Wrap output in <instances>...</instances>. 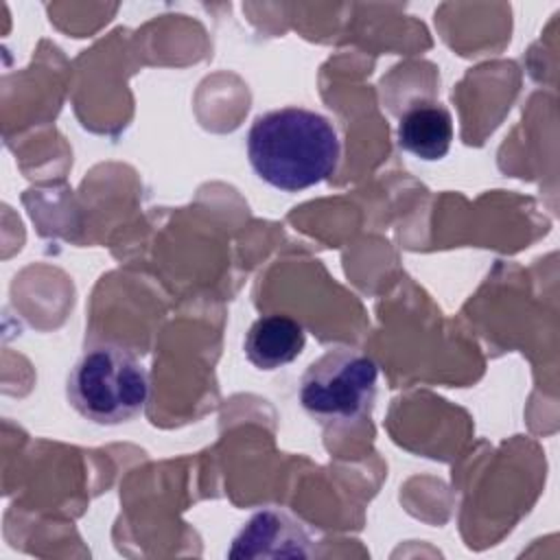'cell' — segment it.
Instances as JSON below:
<instances>
[{"label":"cell","mask_w":560,"mask_h":560,"mask_svg":"<svg viewBox=\"0 0 560 560\" xmlns=\"http://www.w3.org/2000/svg\"><path fill=\"white\" fill-rule=\"evenodd\" d=\"M247 158L262 182L298 192L332 175L339 162V136L332 122L313 109L280 107L252 122Z\"/></svg>","instance_id":"cell-1"},{"label":"cell","mask_w":560,"mask_h":560,"mask_svg":"<svg viewBox=\"0 0 560 560\" xmlns=\"http://www.w3.org/2000/svg\"><path fill=\"white\" fill-rule=\"evenodd\" d=\"M66 396L85 420L101 427L122 424L142 413L149 398V374L122 346L96 343L72 365Z\"/></svg>","instance_id":"cell-2"},{"label":"cell","mask_w":560,"mask_h":560,"mask_svg":"<svg viewBox=\"0 0 560 560\" xmlns=\"http://www.w3.org/2000/svg\"><path fill=\"white\" fill-rule=\"evenodd\" d=\"M378 365L354 348H332L300 378V402L322 424L352 422L374 402Z\"/></svg>","instance_id":"cell-3"},{"label":"cell","mask_w":560,"mask_h":560,"mask_svg":"<svg viewBox=\"0 0 560 560\" xmlns=\"http://www.w3.org/2000/svg\"><path fill=\"white\" fill-rule=\"evenodd\" d=\"M230 558H308L311 536L291 514L278 508H265L234 536Z\"/></svg>","instance_id":"cell-4"},{"label":"cell","mask_w":560,"mask_h":560,"mask_svg":"<svg viewBox=\"0 0 560 560\" xmlns=\"http://www.w3.org/2000/svg\"><path fill=\"white\" fill-rule=\"evenodd\" d=\"M306 343L304 328L289 315L271 313L258 317L245 335V357L247 361L265 372L278 370L295 361Z\"/></svg>","instance_id":"cell-5"},{"label":"cell","mask_w":560,"mask_h":560,"mask_svg":"<svg viewBox=\"0 0 560 560\" xmlns=\"http://www.w3.org/2000/svg\"><path fill=\"white\" fill-rule=\"evenodd\" d=\"M451 112L440 103H413L398 122V147L424 162L442 160L453 142Z\"/></svg>","instance_id":"cell-6"}]
</instances>
